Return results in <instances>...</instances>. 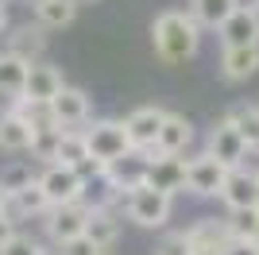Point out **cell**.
<instances>
[{"label": "cell", "mask_w": 259, "mask_h": 255, "mask_svg": "<svg viewBox=\"0 0 259 255\" xmlns=\"http://www.w3.org/2000/svg\"><path fill=\"white\" fill-rule=\"evenodd\" d=\"M151 42H155V54H159L166 66H178L186 58H194L197 47H201V27L190 12H178V8H166L155 16L151 23Z\"/></svg>", "instance_id": "6da1fadb"}, {"label": "cell", "mask_w": 259, "mask_h": 255, "mask_svg": "<svg viewBox=\"0 0 259 255\" xmlns=\"http://www.w3.org/2000/svg\"><path fill=\"white\" fill-rule=\"evenodd\" d=\"M170 209H174V197L151 190V186H136L132 193H124V212L140 228H162L170 221Z\"/></svg>", "instance_id": "7a4b0ae2"}, {"label": "cell", "mask_w": 259, "mask_h": 255, "mask_svg": "<svg viewBox=\"0 0 259 255\" xmlns=\"http://www.w3.org/2000/svg\"><path fill=\"white\" fill-rule=\"evenodd\" d=\"M81 132H85L89 155H93L101 166L124 159V155L132 151V139H128V132H124V120H97V124L81 128Z\"/></svg>", "instance_id": "3957f363"}, {"label": "cell", "mask_w": 259, "mask_h": 255, "mask_svg": "<svg viewBox=\"0 0 259 255\" xmlns=\"http://www.w3.org/2000/svg\"><path fill=\"white\" fill-rule=\"evenodd\" d=\"M89 217H93V209L81 205V201H74V205H54V209L43 217V228H47V236H51L58 247H66V244H74V240L85 236Z\"/></svg>", "instance_id": "277c9868"}, {"label": "cell", "mask_w": 259, "mask_h": 255, "mask_svg": "<svg viewBox=\"0 0 259 255\" xmlns=\"http://www.w3.org/2000/svg\"><path fill=\"white\" fill-rule=\"evenodd\" d=\"M39 186H43L51 209L54 205H74V201H81V193H85L81 174H77L74 166H62V162H51V166L39 170Z\"/></svg>", "instance_id": "5b68a950"}, {"label": "cell", "mask_w": 259, "mask_h": 255, "mask_svg": "<svg viewBox=\"0 0 259 255\" xmlns=\"http://www.w3.org/2000/svg\"><path fill=\"white\" fill-rule=\"evenodd\" d=\"M205 155H213V159L221 162L225 170H236V166H244V159H248L251 151H248V143L240 139V132L228 124V120H217V124L209 128Z\"/></svg>", "instance_id": "8992f818"}, {"label": "cell", "mask_w": 259, "mask_h": 255, "mask_svg": "<svg viewBox=\"0 0 259 255\" xmlns=\"http://www.w3.org/2000/svg\"><path fill=\"white\" fill-rule=\"evenodd\" d=\"M225 178H228V170L213 155H205V151L194 155V159H186V190L197 193V197H221Z\"/></svg>", "instance_id": "52a82bcc"}, {"label": "cell", "mask_w": 259, "mask_h": 255, "mask_svg": "<svg viewBox=\"0 0 259 255\" xmlns=\"http://www.w3.org/2000/svg\"><path fill=\"white\" fill-rule=\"evenodd\" d=\"M162 120H166V108H155V105L132 108L128 116H124V132H128V139H132V151H147V155H151Z\"/></svg>", "instance_id": "ba28073f"}, {"label": "cell", "mask_w": 259, "mask_h": 255, "mask_svg": "<svg viewBox=\"0 0 259 255\" xmlns=\"http://www.w3.org/2000/svg\"><path fill=\"white\" fill-rule=\"evenodd\" d=\"M147 170H151V155H147V151H128L124 159L108 162L105 174L120 190V197H124V193H132L136 186H147Z\"/></svg>", "instance_id": "9c48e42d"}, {"label": "cell", "mask_w": 259, "mask_h": 255, "mask_svg": "<svg viewBox=\"0 0 259 255\" xmlns=\"http://www.w3.org/2000/svg\"><path fill=\"white\" fill-rule=\"evenodd\" d=\"M221 201L232 209H255L259 205V170H248V166H236L228 170L225 178V190H221Z\"/></svg>", "instance_id": "30bf717a"}, {"label": "cell", "mask_w": 259, "mask_h": 255, "mask_svg": "<svg viewBox=\"0 0 259 255\" xmlns=\"http://www.w3.org/2000/svg\"><path fill=\"white\" fill-rule=\"evenodd\" d=\"M147 186L166 197L186 193V159L178 155H151V170H147Z\"/></svg>", "instance_id": "8fae6325"}, {"label": "cell", "mask_w": 259, "mask_h": 255, "mask_svg": "<svg viewBox=\"0 0 259 255\" xmlns=\"http://www.w3.org/2000/svg\"><path fill=\"white\" fill-rule=\"evenodd\" d=\"M221 47L236 51V47H259V12L251 8H236L221 23Z\"/></svg>", "instance_id": "7c38bea8"}, {"label": "cell", "mask_w": 259, "mask_h": 255, "mask_svg": "<svg viewBox=\"0 0 259 255\" xmlns=\"http://www.w3.org/2000/svg\"><path fill=\"white\" fill-rule=\"evenodd\" d=\"M66 89L62 70L51 62H35L27 70V85H23V101H35V105H51L54 97Z\"/></svg>", "instance_id": "4fadbf2b"}, {"label": "cell", "mask_w": 259, "mask_h": 255, "mask_svg": "<svg viewBox=\"0 0 259 255\" xmlns=\"http://www.w3.org/2000/svg\"><path fill=\"white\" fill-rule=\"evenodd\" d=\"M43 51H47V27H39V23H16V27L8 31L4 54H12V58H23L27 66H35Z\"/></svg>", "instance_id": "5bb4252c"}, {"label": "cell", "mask_w": 259, "mask_h": 255, "mask_svg": "<svg viewBox=\"0 0 259 255\" xmlns=\"http://www.w3.org/2000/svg\"><path fill=\"white\" fill-rule=\"evenodd\" d=\"M51 112H54L58 128H81L89 120V93L77 89V85H66L62 93L51 101Z\"/></svg>", "instance_id": "9a60e30c"}, {"label": "cell", "mask_w": 259, "mask_h": 255, "mask_svg": "<svg viewBox=\"0 0 259 255\" xmlns=\"http://www.w3.org/2000/svg\"><path fill=\"white\" fill-rule=\"evenodd\" d=\"M186 240H190V251H225V244L232 240V228H228V221L221 217H205V221H197L186 228Z\"/></svg>", "instance_id": "2e32d148"}, {"label": "cell", "mask_w": 259, "mask_h": 255, "mask_svg": "<svg viewBox=\"0 0 259 255\" xmlns=\"http://www.w3.org/2000/svg\"><path fill=\"white\" fill-rule=\"evenodd\" d=\"M190 139H194V124L186 116H178V112H166L151 155H182V151L190 147Z\"/></svg>", "instance_id": "e0dca14e"}, {"label": "cell", "mask_w": 259, "mask_h": 255, "mask_svg": "<svg viewBox=\"0 0 259 255\" xmlns=\"http://www.w3.org/2000/svg\"><path fill=\"white\" fill-rule=\"evenodd\" d=\"M255 70H259V47L221 51V74H225V81H248Z\"/></svg>", "instance_id": "ac0fdd59"}, {"label": "cell", "mask_w": 259, "mask_h": 255, "mask_svg": "<svg viewBox=\"0 0 259 255\" xmlns=\"http://www.w3.org/2000/svg\"><path fill=\"white\" fill-rule=\"evenodd\" d=\"M116 236H120V212L116 209H97L89 217V224H85L89 244H97L101 251H108V247L116 244Z\"/></svg>", "instance_id": "d6986e66"}, {"label": "cell", "mask_w": 259, "mask_h": 255, "mask_svg": "<svg viewBox=\"0 0 259 255\" xmlns=\"http://www.w3.org/2000/svg\"><path fill=\"white\" fill-rule=\"evenodd\" d=\"M225 120L240 132L248 151H259V105H232L225 112Z\"/></svg>", "instance_id": "ffe728a7"}, {"label": "cell", "mask_w": 259, "mask_h": 255, "mask_svg": "<svg viewBox=\"0 0 259 255\" xmlns=\"http://www.w3.org/2000/svg\"><path fill=\"white\" fill-rule=\"evenodd\" d=\"M0 151H8V155L31 151V128L23 124L20 116H12V112L0 116Z\"/></svg>", "instance_id": "44dd1931"}, {"label": "cell", "mask_w": 259, "mask_h": 255, "mask_svg": "<svg viewBox=\"0 0 259 255\" xmlns=\"http://www.w3.org/2000/svg\"><path fill=\"white\" fill-rule=\"evenodd\" d=\"M27 70L31 66L23 58H12V54L0 51V97H23V85H27Z\"/></svg>", "instance_id": "7402d4cb"}, {"label": "cell", "mask_w": 259, "mask_h": 255, "mask_svg": "<svg viewBox=\"0 0 259 255\" xmlns=\"http://www.w3.org/2000/svg\"><path fill=\"white\" fill-rule=\"evenodd\" d=\"M85 159H93L89 147H85V132H81V128H62V139H58V162L77 170Z\"/></svg>", "instance_id": "603a6c76"}, {"label": "cell", "mask_w": 259, "mask_h": 255, "mask_svg": "<svg viewBox=\"0 0 259 255\" xmlns=\"http://www.w3.org/2000/svg\"><path fill=\"white\" fill-rule=\"evenodd\" d=\"M232 12H236V0H194L190 16L197 20V27H217V31H221V23H225Z\"/></svg>", "instance_id": "cb8c5ba5"}, {"label": "cell", "mask_w": 259, "mask_h": 255, "mask_svg": "<svg viewBox=\"0 0 259 255\" xmlns=\"http://www.w3.org/2000/svg\"><path fill=\"white\" fill-rule=\"evenodd\" d=\"M35 178H39V174L31 170V162L12 159L8 166L0 170V193H4V197H8V193H20V190H27V186H31Z\"/></svg>", "instance_id": "d4e9b609"}, {"label": "cell", "mask_w": 259, "mask_h": 255, "mask_svg": "<svg viewBox=\"0 0 259 255\" xmlns=\"http://www.w3.org/2000/svg\"><path fill=\"white\" fill-rule=\"evenodd\" d=\"M58 139H62V128H43V132H31V155L35 162H43V166H51V162H58Z\"/></svg>", "instance_id": "484cf974"}, {"label": "cell", "mask_w": 259, "mask_h": 255, "mask_svg": "<svg viewBox=\"0 0 259 255\" xmlns=\"http://www.w3.org/2000/svg\"><path fill=\"white\" fill-rule=\"evenodd\" d=\"M35 16H39V27H70L77 16V8L70 4V0H47V4H39L35 8Z\"/></svg>", "instance_id": "4316f807"}, {"label": "cell", "mask_w": 259, "mask_h": 255, "mask_svg": "<svg viewBox=\"0 0 259 255\" xmlns=\"http://www.w3.org/2000/svg\"><path fill=\"white\" fill-rule=\"evenodd\" d=\"M225 221L236 240H255L259 236V209H232Z\"/></svg>", "instance_id": "83f0119b"}, {"label": "cell", "mask_w": 259, "mask_h": 255, "mask_svg": "<svg viewBox=\"0 0 259 255\" xmlns=\"http://www.w3.org/2000/svg\"><path fill=\"white\" fill-rule=\"evenodd\" d=\"M39 251H43V244L31 232H12V240L0 244V255H39Z\"/></svg>", "instance_id": "f1b7e54d"}, {"label": "cell", "mask_w": 259, "mask_h": 255, "mask_svg": "<svg viewBox=\"0 0 259 255\" xmlns=\"http://www.w3.org/2000/svg\"><path fill=\"white\" fill-rule=\"evenodd\" d=\"M155 255H194V251H190L186 232H166L159 240V247H155Z\"/></svg>", "instance_id": "f546056e"}, {"label": "cell", "mask_w": 259, "mask_h": 255, "mask_svg": "<svg viewBox=\"0 0 259 255\" xmlns=\"http://www.w3.org/2000/svg\"><path fill=\"white\" fill-rule=\"evenodd\" d=\"M221 255H259V244H255V240H236V236H232Z\"/></svg>", "instance_id": "4dcf8cb0"}, {"label": "cell", "mask_w": 259, "mask_h": 255, "mask_svg": "<svg viewBox=\"0 0 259 255\" xmlns=\"http://www.w3.org/2000/svg\"><path fill=\"white\" fill-rule=\"evenodd\" d=\"M62 255H101V247H97V244H89L85 236H81V240H74V244H66Z\"/></svg>", "instance_id": "1f68e13d"}, {"label": "cell", "mask_w": 259, "mask_h": 255, "mask_svg": "<svg viewBox=\"0 0 259 255\" xmlns=\"http://www.w3.org/2000/svg\"><path fill=\"white\" fill-rule=\"evenodd\" d=\"M12 232H20V228H16V224H12L4 212H0V244H4V240H12Z\"/></svg>", "instance_id": "d6a6232c"}, {"label": "cell", "mask_w": 259, "mask_h": 255, "mask_svg": "<svg viewBox=\"0 0 259 255\" xmlns=\"http://www.w3.org/2000/svg\"><path fill=\"white\" fill-rule=\"evenodd\" d=\"M8 31V8H0V35Z\"/></svg>", "instance_id": "836d02e7"}, {"label": "cell", "mask_w": 259, "mask_h": 255, "mask_svg": "<svg viewBox=\"0 0 259 255\" xmlns=\"http://www.w3.org/2000/svg\"><path fill=\"white\" fill-rule=\"evenodd\" d=\"M74 8H93V4H101V0H70Z\"/></svg>", "instance_id": "e575fe53"}, {"label": "cell", "mask_w": 259, "mask_h": 255, "mask_svg": "<svg viewBox=\"0 0 259 255\" xmlns=\"http://www.w3.org/2000/svg\"><path fill=\"white\" fill-rule=\"evenodd\" d=\"M27 4H35V8H39V4H47V0H27Z\"/></svg>", "instance_id": "d590c367"}, {"label": "cell", "mask_w": 259, "mask_h": 255, "mask_svg": "<svg viewBox=\"0 0 259 255\" xmlns=\"http://www.w3.org/2000/svg\"><path fill=\"white\" fill-rule=\"evenodd\" d=\"M39 255H58V251H47V247H43V251H39Z\"/></svg>", "instance_id": "8d00e7d4"}, {"label": "cell", "mask_w": 259, "mask_h": 255, "mask_svg": "<svg viewBox=\"0 0 259 255\" xmlns=\"http://www.w3.org/2000/svg\"><path fill=\"white\" fill-rule=\"evenodd\" d=\"M194 255H217V251H194Z\"/></svg>", "instance_id": "74e56055"}, {"label": "cell", "mask_w": 259, "mask_h": 255, "mask_svg": "<svg viewBox=\"0 0 259 255\" xmlns=\"http://www.w3.org/2000/svg\"><path fill=\"white\" fill-rule=\"evenodd\" d=\"M8 4H12V0H0V8H8Z\"/></svg>", "instance_id": "f35d334b"}, {"label": "cell", "mask_w": 259, "mask_h": 255, "mask_svg": "<svg viewBox=\"0 0 259 255\" xmlns=\"http://www.w3.org/2000/svg\"><path fill=\"white\" fill-rule=\"evenodd\" d=\"M0 205H4V193H0Z\"/></svg>", "instance_id": "ab89813d"}, {"label": "cell", "mask_w": 259, "mask_h": 255, "mask_svg": "<svg viewBox=\"0 0 259 255\" xmlns=\"http://www.w3.org/2000/svg\"><path fill=\"white\" fill-rule=\"evenodd\" d=\"M255 244H259V236H255Z\"/></svg>", "instance_id": "60d3db41"}, {"label": "cell", "mask_w": 259, "mask_h": 255, "mask_svg": "<svg viewBox=\"0 0 259 255\" xmlns=\"http://www.w3.org/2000/svg\"><path fill=\"white\" fill-rule=\"evenodd\" d=\"M101 255H108V251H101Z\"/></svg>", "instance_id": "b9f144b4"}]
</instances>
